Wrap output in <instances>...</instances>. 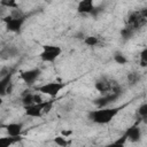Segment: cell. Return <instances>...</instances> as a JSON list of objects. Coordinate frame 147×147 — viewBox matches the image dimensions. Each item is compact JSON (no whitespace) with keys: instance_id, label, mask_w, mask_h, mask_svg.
Masks as SVG:
<instances>
[{"instance_id":"3","label":"cell","mask_w":147,"mask_h":147,"mask_svg":"<svg viewBox=\"0 0 147 147\" xmlns=\"http://www.w3.org/2000/svg\"><path fill=\"white\" fill-rule=\"evenodd\" d=\"M94 87L101 95L107 94V93H111V92L121 93V86L115 80L109 79L107 77H102V78L98 79L94 84Z\"/></svg>"},{"instance_id":"14","label":"cell","mask_w":147,"mask_h":147,"mask_svg":"<svg viewBox=\"0 0 147 147\" xmlns=\"http://www.w3.org/2000/svg\"><path fill=\"white\" fill-rule=\"evenodd\" d=\"M0 7L16 9V8H18V2H17V0H0Z\"/></svg>"},{"instance_id":"8","label":"cell","mask_w":147,"mask_h":147,"mask_svg":"<svg viewBox=\"0 0 147 147\" xmlns=\"http://www.w3.org/2000/svg\"><path fill=\"white\" fill-rule=\"evenodd\" d=\"M13 74L9 72L8 75L0 77V96H5L7 94H10L13 91V83H11Z\"/></svg>"},{"instance_id":"11","label":"cell","mask_w":147,"mask_h":147,"mask_svg":"<svg viewBox=\"0 0 147 147\" xmlns=\"http://www.w3.org/2000/svg\"><path fill=\"white\" fill-rule=\"evenodd\" d=\"M94 10V0H79L77 11L79 14H91Z\"/></svg>"},{"instance_id":"17","label":"cell","mask_w":147,"mask_h":147,"mask_svg":"<svg viewBox=\"0 0 147 147\" xmlns=\"http://www.w3.org/2000/svg\"><path fill=\"white\" fill-rule=\"evenodd\" d=\"M137 114H138V116H139L141 119H145V118H146V116H147V103H146V102H142V103L139 106V108H138V110H137Z\"/></svg>"},{"instance_id":"15","label":"cell","mask_w":147,"mask_h":147,"mask_svg":"<svg viewBox=\"0 0 147 147\" xmlns=\"http://www.w3.org/2000/svg\"><path fill=\"white\" fill-rule=\"evenodd\" d=\"M22 103H23V106H30V105L34 103V93L25 92L22 98Z\"/></svg>"},{"instance_id":"22","label":"cell","mask_w":147,"mask_h":147,"mask_svg":"<svg viewBox=\"0 0 147 147\" xmlns=\"http://www.w3.org/2000/svg\"><path fill=\"white\" fill-rule=\"evenodd\" d=\"M0 105H2V96H0Z\"/></svg>"},{"instance_id":"16","label":"cell","mask_w":147,"mask_h":147,"mask_svg":"<svg viewBox=\"0 0 147 147\" xmlns=\"http://www.w3.org/2000/svg\"><path fill=\"white\" fill-rule=\"evenodd\" d=\"M54 142H55V145L61 146V147H65V146H68L70 144V141L68 140V138L64 137V136H62V134L61 136H56L54 138Z\"/></svg>"},{"instance_id":"12","label":"cell","mask_w":147,"mask_h":147,"mask_svg":"<svg viewBox=\"0 0 147 147\" xmlns=\"http://www.w3.org/2000/svg\"><path fill=\"white\" fill-rule=\"evenodd\" d=\"M20 139V137H1L0 138V147H9L14 144H16V141Z\"/></svg>"},{"instance_id":"10","label":"cell","mask_w":147,"mask_h":147,"mask_svg":"<svg viewBox=\"0 0 147 147\" xmlns=\"http://www.w3.org/2000/svg\"><path fill=\"white\" fill-rule=\"evenodd\" d=\"M124 136L126 137L127 140H130V141H132V142L138 141V140L141 138V129L139 127L138 123H136L134 125L130 126V127L125 131Z\"/></svg>"},{"instance_id":"6","label":"cell","mask_w":147,"mask_h":147,"mask_svg":"<svg viewBox=\"0 0 147 147\" xmlns=\"http://www.w3.org/2000/svg\"><path fill=\"white\" fill-rule=\"evenodd\" d=\"M5 25H6V30L9 31V32H14V33H17L21 31L24 22H25V17H14L11 16L10 14L5 16L2 18Z\"/></svg>"},{"instance_id":"1","label":"cell","mask_w":147,"mask_h":147,"mask_svg":"<svg viewBox=\"0 0 147 147\" xmlns=\"http://www.w3.org/2000/svg\"><path fill=\"white\" fill-rule=\"evenodd\" d=\"M119 111H121L119 107H110V106L100 107L90 113V118L93 123L103 125V124L110 123L118 115Z\"/></svg>"},{"instance_id":"13","label":"cell","mask_w":147,"mask_h":147,"mask_svg":"<svg viewBox=\"0 0 147 147\" xmlns=\"http://www.w3.org/2000/svg\"><path fill=\"white\" fill-rule=\"evenodd\" d=\"M84 44L86 46H91V47H94V46H98L100 42H101V39L96 36H87L84 38Z\"/></svg>"},{"instance_id":"19","label":"cell","mask_w":147,"mask_h":147,"mask_svg":"<svg viewBox=\"0 0 147 147\" xmlns=\"http://www.w3.org/2000/svg\"><path fill=\"white\" fill-rule=\"evenodd\" d=\"M146 53H147L146 49H142V52L140 53V65H141V67H146V64H147Z\"/></svg>"},{"instance_id":"2","label":"cell","mask_w":147,"mask_h":147,"mask_svg":"<svg viewBox=\"0 0 147 147\" xmlns=\"http://www.w3.org/2000/svg\"><path fill=\"white\" fill-rule=\"evenodd\" d=\"M53 108V101H41L39 103H32L30 106H24L25 115L32 118H40L44 115H47Z\"/></svg>"},{"instance_id":"21","label":"cell","mask_w":147,"mask_h":147,"mask_svg":"<svg viewBox=\"0 0 147 147\" xmlns=\"http://www.w3.org/2000/svg\"><path fill=\"white\" fill-rule=\"evenodd\" d=\"M61 134H62V136H64V137H67V138H68V137H69V136H70V134H71V131H62V133H61Z\"/></svg>"},{"instance_id":"4","label":"cell","mask_w":147,"mask_h":147,"mask_svg":"<svg viewBox=\"0 0 147 147\" xmlns=\"http://www.w3.org/2000/svg\"><path fill=\"white\" fill-rule=\"evenodd\" d=\"M67 86V83H63V82H48V83H45L40 86H38L36 88L37 92L41 93V94H45V95H48L51 98H55L59 95V93Z\"/></svg>"},{"instance_id":"5","label":"cell","mask_w":147,"mask_h":147,"mask_svg":"<svg viewBox=\"0 0 147 147\" xmlns=\"http://www.w3.org/2000/svg\"><path fill=\"white\" fill-rule=\"evenodd\" d=\"M61 54H62V48L60 46H57V45H44L42 49L39 54V59L42 62L52 63L55 60H57Z\"/></svg>"},{"instance_id":"20","label":"cell","mask_w":147,"mask_h":147,"mask_svg":"<svg viewBox=\"0 0 147 147\" xmlns=\"http://www.w3.org/2000/svg\"><path fill=\"white\" fill-rule=\"evenodd\" d=\"M127 79L130 80V82H132V83H136L137 82V79H138V77H137V75L136 74H129V76H127Z\"/></svg>"},{"instance_id":"9","label":"cell","mask_w":147,"mask_h":147,"mask_svg":"<svg viewBox=\"0 0 147 147\" xmlns=\"http://www.w3.org/2000/svg\"><path fill=\"white\" fill-rule=\"evenodd\" d=\"M3 129L7 132V136L10 137H21L23 132V124L21 122H11L3 125Z\"/></svg>"},{"instance_id":"7","label":"cell","mask_w":147,"mask_h":147,"mask_svg":"<svg viewBox=\"0 0 147 147\" xmlns=\"http://www.w3.org/2000/svg\"><path fill=\"white\" fill-rule=\"evenodd\" d=\"M40 72L41 71H40L39 68H32V69H28L25 71H22L21 75H20V77H21V79L26 85L30 86V85H32V84H34L37 82V79L40 76Z\"/></svg>"},{"instance_id":"18","label":"cell","mask_w":147,"mask_h":147,"mask_svg":"<svg viewBox=\"0 0 147 147\" xmlns=\"http://www.w3.org/2000/svg\"><path fill=\"white\" fill-rule=\"evenodd\" d=\"M114 60H115V62L118 63V64H125V63L127 62V59H126L123 54H116V55L114 56Z\"/></svg>"}]
</instances>
